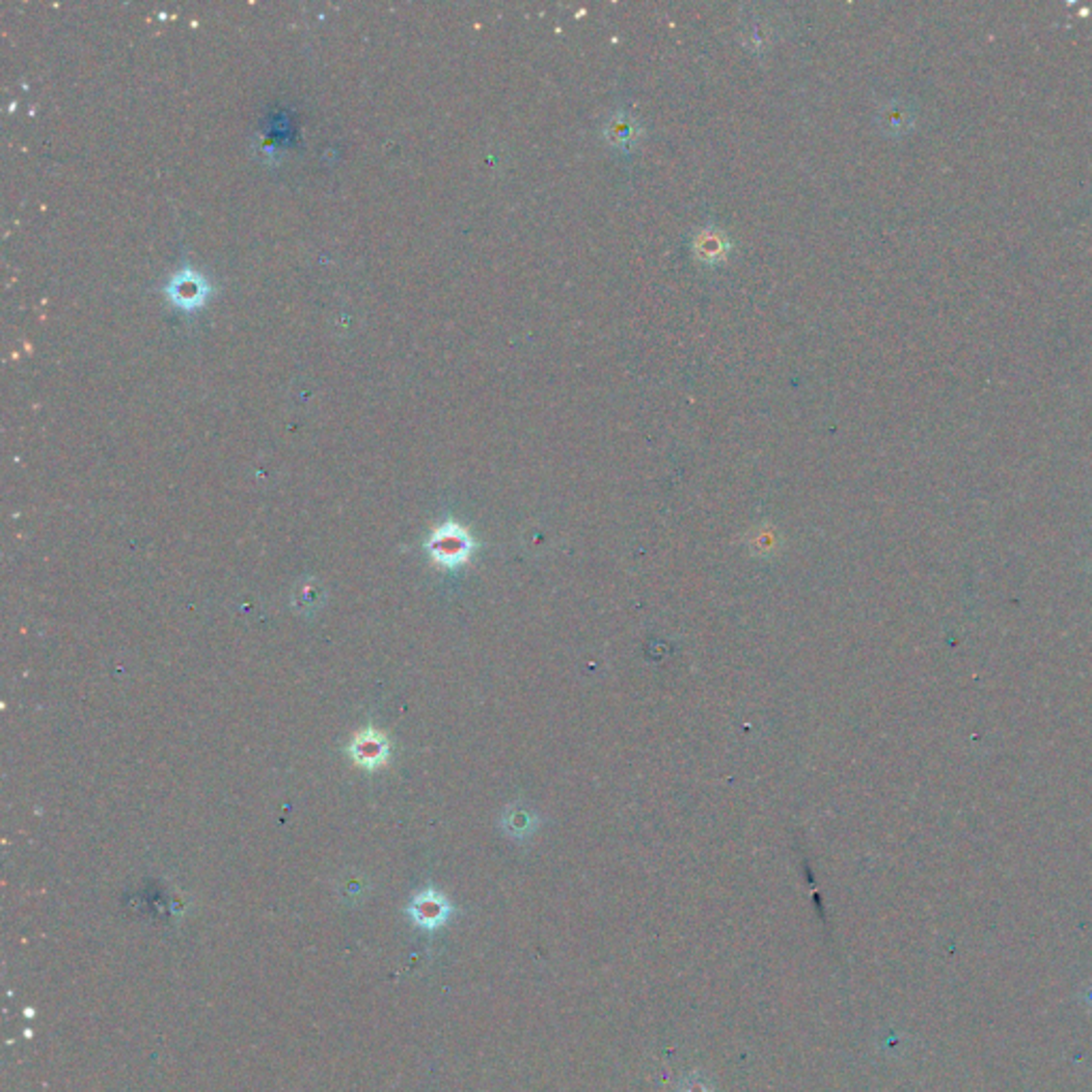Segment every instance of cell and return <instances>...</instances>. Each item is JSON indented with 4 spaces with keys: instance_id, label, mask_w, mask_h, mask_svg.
<instances>
[{
    "instance_id": "cell-1",
    "label": "cell",
    "mask_w": 1092,
    "mask_h": 1092,
    "mask_svg": "<svg viewBox=\"0 0 1092 1092\" xmlns=\"http://www.w3.org/2000/svg\"><path fill=\"white\" fill-rule=\"evenodd\" d=\"M429 558L447 570H457L468 563L472 553L477 551L472 533L457 521H444L424 542Z\"/></svg>"
},
{
    "instance_id": "cell-2",
    "label": "cell",
    "mask_w": 1092,
    "mask_h": 1092,
    "mask_svg": "<svg viewBox=\"0 0 1092 1092\" xmlns=\"http://www.w3.org/2000/svg\"><path fill=\"white\" fill-rule=\"evenodd\" d=\"M452 905L447 896L438 889L427 887L419 892L417 896L412 898L406 914L410 915V919L414 922V926H419L421 930H427V933H433V930H438L440 926H444L450 919L452 915Z\"/></svg>"
},
{
    "instance_id": "cell-3",
    "label": "cell",
    "mask_w": 1092,
    "mask_h": 1092,
    "mask_svg": "<svg viewBox=\"0 0 1092 1092\" xmlns=\"http://www.w3.org/2000/svg\"><path fill=\"white\" fill-rule=\"evenodd\" d=\"M348 753L357 766L366 768V771H376V768H380L382 764H387L391 755V743L380 730L369 725L352 738V743L348 745Z\"/></svg>"
},
{
    "instance_id": "cell-4",
    "label": "cell",
    "mask_w": 1092,
    "mask_h": 1092,
    "mask_svg": "<svg viewBox=\"0 0 1092 1092\" xmlns=\"http://www.w3.org/2000/svg\"><path fill=\"white\" fill-rule=\"evenodd\" d=\"M167 292H169V297H171V301L176 303V306L188 310V308H197L205 301L207 285H205V278L197 276V273L181 271V273H176V276L171 278V285H169Z\"/></svg>"
},
{
    "instance_id": "cell-5",
    "label": "cell",
    "mask_w": 1092,
    "mask_h": 1092,
    "mask_svg": "<svg viewBox=\"0 0 1092 1092\" xmlns=\"http://www.w3.org/2000/svg\"><path fill=\"white\" fill-rule=\"evenodd\" d=\"M886 120H887L889 128L896 130V133H901V130H905L907 126L914 124V116H912V111H909L907 105H894L892 111H889V114L886 116Z\"/></svg>"
},
{
    "instance_id": "cell-6",
    "label": "cell",
    "mask_w": 1092,
    "mask_h": 1092,
    "mask_svg": "<svg viewBox=\"0 0 1092 1092\" xmlns=\"http://www.w3.org/2000/svg\"><path fill=\"white\" fill-rule=\"evenodd\" d=\"M24 1016H26V1018H35V1009H30V1007L24 1009Z\"/></svg>"
}]
</instances>
